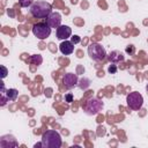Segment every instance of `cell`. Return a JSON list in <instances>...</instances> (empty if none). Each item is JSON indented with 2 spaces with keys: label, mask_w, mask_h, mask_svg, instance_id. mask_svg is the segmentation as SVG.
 Returning <instances> with one entry per match:
<instances>
[{
  "label": "cell",
  "mask_w": 148,
  "mask_h": 148,
  "mask_svg": "<svg viewBox=\"0 0 148 148\" xmlns=\"http://www.w3.org/2000/svg\"><path fill=\"white\" fill-rule=\"evenodd\" d=\"M51 13L52 6L46 1H36L30 7V14L36 18H47Z\"/></svg>",
  "instance_id": "obj_2"
},
{
  "label": "cell",
  "mask_w": 148,
  "mask_h": 148,
  "mask_svg": "<svg viewBox=\"0 0 148 148\" xmlns=\"http://www.w3.org/2000/svg\"><path fill=\"white\" fill-rule=\"evenodd\" d=\"M17 95H18V91L14 88H10L6 91V96H7L8 101H15L17 98Z\"/></svg>",
  "instance_id": "obj_13"
},
{
  "label": "cell",
  "mask_w": 148,
  "mask_h": 148,
  "mask_svg": "<svg viewBox=\"0 0 148 148\" xmlns=\"http://www.w3.org/2000/svg\"><path fill=\"white\" fill-rule=\"evenodd\" d=\"M32 34L38 39H45L51 35V27L47 23L39 22L32 27Z\"/></svg>",
  "instance_id": "obj_5"
},
{
  "label": "cell",
  "mask_w": 148,
  "mask_h": 148,
  "mask_svg": "<svg viewBox=\"0 0 148 148\" xmlns=\"http://www.w3.org/2000/svg\"><path fill=\"white\" fill-rule=\"evenodd\" d=\"M109 60H110V62H120V61H124V56H123V53L120 52V51H112L111 53H110V56H109Z\"/></svg>",
  "instance_id": "obj_12"
},
{
  "label": "cell",
  "mask_w": 148,
  "mask_h": 148,
  "mask_svg": "<svg viewBox=\"0 0 148 148\" xmlns=\"http://www.w3.org/2000/svg\"><path fill=\"white\" fill-rule=\"evenodd\" d=\"M108 72H109L110 74H114V73H117V66H116V65H110L109 68H108Z\"/></svg>",
  "instance_id": "obj_19"
},
{
  "label": "cell",
  "mask_w": 148,
  "mask_h": 148,
  "mask_svg": "<svg viewBox=\"0 0 148 148\" xmlns=\"http://www.w3.org/2000/svg\"><path fill=\"white\" fill-rule=\"evenodd\" d=\"M146 90H147V94H148V84L146 86Z\"/></svg>",
  "instance_id": "obj_22"
},
{
  "label": "cell",
  "mask_w": 148,
  "mask_h": 148,
  "mask_svg": "<svg viewBox=\"0 0 148 148\" xmlns=\"http://www.w3.org/2000/svg\"><path fill=\"white\" fill-rule=\"evenodd\" d=\"M77 84H79V87H80L81 89L86 90V89L90 86V80H89V79H87V77H82V79L77 82Z\"/></svg>",
  "instance_id": "obj_15"
},
{
  "label": "cell",
  "mask_w": 148,
  "mask_h": 148,
  "mask_svg": "<svg viewBox=\"0 0 148 148\" xmlns=\"http://www.w3.org/2000/svg\"><path fill=\"white\" fill-rule=\"evenodd\" d=\"M17 146H18V143L13 135L7 134V135L1 136V139H0V147H2V148H14Z\"/></svg>",
  "instance_id": "obj_8"
},
{
  "label": "cell",
  "mask_w": 148,
  "mask_h": 148,
  "mask_svg": "<svg viewBox=\"0 0 148 148\" xmlns=\"http://www.w3.org/2000/svg\"><path fill=\"white\" fill-rule=\"evenodd\" d=\"M56 34H57V37H58L59 39L66 40L68 37H71V35H72V29H71L68 25H60V27L57 28Z\"/></svg>",
  "instance_id": "obj_10"
},
{
  "label": "cell",
  "mask_w": 148,
  "mask_h": 148,
  "mask_svg": "<svg viewBox=\"0 0 148 148\" xmlns=\"http://www.w3.org/2000/svg\"><path fill=\"white\" fill-rule=\"evenodd\" d=\"M42 143L45 148H60L62 145V140L57 131L47 130L42 135Z\"/></svg>",
  "instance_id": "obj_1"
},
{
  "label": "cell",
  "mask_w": 148,
  "mask_h": 148,
  "mask_svg": "<svg viewBox=\"0 0 148 148\" xmlns=\"http://www.w3.org/2000/svg\"><path fill=\"white\" fill-rule=\"evenodd\" d=\"M84 111L89 116H95L102 109H103V102H101L97 98H89L86 104H84Z\"/></svg>",
  "instance_id": "obj_6"
},
{
  "label": "cell",
  "mask_w": 148,
  "mask_h": 148,
  "mask_svg": "<svg viewBox=\"0 0 148 148\" xmlns=\"http://www.w3.org/2000/svg\"><path fill=\"white\" fill-rule=\"evenodd\" d=\"M88 56L95 61H102L106 57V51L101 44L91 43L88 46Z\"/></svg>",
  "instance_id": "obj_3"
},
{
  "label": "cell",
  "mask_w": 148,
  "mask_h": 148,
  "mask_svg": "<svg viewBox=\"0 0 148 148\" xmlns=\"http://www.w3.org/2000/svg\"><path fill=\"white\" fill-rule=\"evenodd\" d=\"M59 50L62 54L65 56H68V54H72L74 52V44L71 42V40H64L62 43H60L59 45Z\"/></svg>",
  "instance_id": "obj_11"
},
{
  "label": "cell",
  "mask_w": 148,
  "mask_h": 148,
  "mask_svg": "<svg viewBox=\"0 0 148 148\" xmlns=\"http://www.w3.org/2000/svg\"><path fill=\"white\" fill-rule=\"evenodd\" d=\"M65 102H67V103L73 102V95H72L71 92H68V94L65 95Z\"/></svg>",
  "instance_id": "obj_20"
},
{
  "label": "cell",
  "mask_w": 148,
  "mask_h": 148,
  "mask_svg": "<svg viewBox=\"0 0 148 148\" xmlns=\"http://www.w3.org/2000/svg\"><path fill=\"white\" fill-rule=\"evenodd\" d=\"M125 51H126V53H128L130 56H132V54H134V52H135V46H133V45H128V46H126Z\"/></svg>",
  "instance_id": "obj_17"
},
{
  "label": "cell",
  "mask_w": 148,
  "mask_h": 148,
  "mask_svg": "<svg viewBox=\"0 0 148 148\" xmlns=\"http://www.w3.org/2000/svg\"><path fill=\"white\" fill-rule=\"evenodd\" d=\"M126 102H127V105L130 109L132 110H140L142 108V104H143V97L140 92L138 91H133V92H130L126 97Z\"/></svg>",
  "instance_id": "obj_4"
},
{
  "label": "cell",
  "mask_w": 148,
  "mask_h": 148,
  "mask_svg": "<svg viewBox=\"0 0 148 148\" xmlns=\"http://www.w3.org/2000/svg\"><path fill=\"white\" fill-rule=\"evenodd\" d=\"M29 61H30L32 65L38 66V65H40V64L43 62V58H42V56H40V54H34V56H31V57H30Z\"/></svg>",
  "instance_id": "obj_14"
},
{
  "label": "cell",
  "mask_w": 148,
  "mask_h": 148,
  "mask_svg": "<svg viewBox=\"0 0 148 148\" xmlns=\"http://www.w3.org/2000/svg\"><path fill=\"white\" fill-rule=\"evenodd\" d=\"M1 71H2V74H1V77L3 79V77H6V75H7V68L5 67V66H1Z\"/></svg>",
  "instance_id": "obj_21"
},
{
  "label": "cell",
  "mask_w": 148,
  "mask_h": 148,
  "mask_svg": "<svg viewBox=\"0 0 148 148\" xmlns=\"http://www.w3.org/2000/svg\"><path fill=\"white\" fill-rule=\"evenodd\" d=\"M77 82H79V77L74 73H66L62 76V83L67 89H72L77 84Z\"/></svg>",
  "instance_id": "obj_7"
},
{
  "label": "cell",
  "mask_w": 148,
  "mask_h": 148,
  "mask_svg": "<svg viewBox=\"0 0 148 148\" xmlns=\"http://www.w3.org/2000/svg\"><path fill=\"white\" fill-rule=\"evenodd\" d=\"M80 40H81V38H80V36H77V35H74V36L71 37V42H72L74 45L77 44V43H80Z\"/></svg>",
  "instance_id": "obj_18"
},
{
  "label": "cell",
  "mask_w": 148,
  "mask_h": 148,
  "mask_svg": "<svg viewBox=\"0 0 148 148\" xmlns=\"http://www.w3.org/2000/svg\"><path fill=\"white\" fill-rule=\"evenodd\" d=\"M21 7H31V5L34 3V0H18Z\"/></svg>",
  "instance_id": "obj_16"
},
{
  "label": "cell",
  "mask_w": 148,
  "mask_h": 148,
  "mask_svg": "<svg viewBox=\"0 0 148 148\" xmlns=\"http://www.w3.org/2000/svg\"><path fill=\"white\" fill-rule=\"evenodd\" d=\"M61 15L59 14V13H57V12H54V13H51L49 16H47V18H46V23L51 27V28H58V27H60L61 25Z\"/></svg>",
  "instance_id": "obj_9"
}]
</instances>
